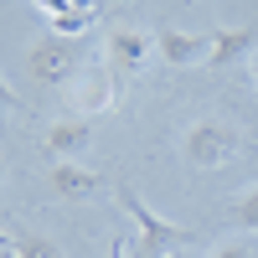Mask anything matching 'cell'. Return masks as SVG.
<instances>
[{
    "instance_id": "6da1fadb",
    "label": "cell",
    "mask_w": 258,
    "mask_h": 258,
    "mask_svg": "<svg viewBox=\"0 0 258 258\" xmlns=\"http://www.w3.org/2000/svg\"><path fill=\"white\" fill-rule=\"evenodd\" d=\"M114 197H119V207H124V217L140 227V258H176V253H186L191 243H197V232L191 227H176V222H165L160 212H150L129 186H114Z\"/></svg>"
},
{
    "instance_id": "7a4b0ae2",
    "label": "cell",
    "mask_w": 258,
    "mask_h": 258,
    "mask_svg": "<svg viewBox=\"0 0 258 258\" xmlns=\"http://www.w3.org/2000/svg\"><path fill=\"white\" fill-rule=\"evenodd\" d=\"M181 155H186L191 170H222L227 160H238V155H243V129H238V124H227V119H202V124H191V129H186Z\"/></svg>"
},
{
    "instance_id": "3957f363",
    "label": "cell",
    "mask_w": 258,
    "mask_h": 258,
    "mask_svg": "<svg viewBox=\"0 0 258 258\" xmlns=\"http://www.w3.org/2000/svg\"><path fill=\"white\" fill-rule=\"evenodd\" d=\"M31 78L41 83V88H57V83L78 78V47H73L68 36L47 31V36L31 47Z\"/></svg>"
},
{
    "instance_id": "277c9868",
    "label": "cell",
    "mask_w": 258,
    "mask_h": 258,
    "mask_svg": "<svg viewBox=\"0 0 258 258\" xmlns=\"http://www.w3.org/2000/svg\"><path fill=\"white\" fill-rule=\"evenodd\" d=\"M155 57V36H145V31H135V26H119L114 36H109V62L119 73H145V62Z\"/></svg>"
},
{
    "instance_id": "5b68a950",
    "label": "cell",
    "mask_w": 258,
    "mask_h": 258,
    "mask_svg": "<svg viewBox=\"0 0 258 258\" xmlns=\"http://www.w3.org/2000/svg\"><path fill=\"white\" fill-rule=\"evenodd\" d=\"M212 36H186V31H155V57L170 62V68H191V62H207Z\"/></svg>"
},
{
    "instance_id": "8992f818",
    "label": "cell",
    "mask_w": 258,
    "mask_h": 258,
    "mask_svg": "<svg viewBox=\"0 0 258 258\" xmlns=\"http://www.w3.org/2000/svg\"><path fill=\"white\" fill-rule=\"evenodd\" d=\"M52 191L62 202H83V197H98L103 191V176L88 165H78V160H57L52 165Z\"/></svg>"
},
{
    "instance_id": "52a82bcc",
    "label": "cell",
    "mask_w": 258,
    "mask_h": 258,
    "mask_svg": "<svg viewBox=\"0 0 258 258\" xmlns=\"http://www.w3.org/2000/svg\"><path fill=\"white\" fill-rule=\"evenodd\" d=\"M41 145H47L57 160H73V155H83V150L93 145V135H88V124H83V119H52L47 135H41Z\"/></svg>"
},
{
    "instance_id": "ba28073f",
    "label": "cell",
    "mask_w": 258,
    "mask_h": 258,
    "mask_svg": "<svg viewBox=\"0 0 258 258\" xmlns=\"http://www.w3.org/2000/svg\"><path fill=\"white\" fill-rule=\"evenodd\" d=\"M114 98H119V88H114V73H109V68L83 73V83H78V109H83V114L114 109Z\"/></svg>"
},
{
    "instance_id": "9c48e42d",
    "label": "cell",
    "mask_w": 258,
    "mask_h": 258,
    "mask_svg": "<svg viewBox=\"0 0 258 258\" xmlns=\"http://www.w3.org/2000/svg\"><path fill=\"white\" fill-rule=\"evenodd\" d=\"M253 47H258V31H253V26L217 31V36H212V52H207V62H217V68H222V62H238V57H248Z\"/></svg>"
},
{
    "instance_id": "30bf717a",
    "label": "cell",
    "mask_w": 258,
    "mask_h": 258,
    "mask_svg": "<svg viewBox=\"0 0 258 258\" xmlns=\"http://www.w3.org/2000/svg\"><path fill=\"white\" fill-rule=\"evenodd\" d=\"M222 217H227L232 227H243V232H258V186L238 191V197L227 202V212H222Z\"/></svg>"
},
{
    "instance_id": "8fae6325",
    "label": "cell",
    "mask_w": 258,
    "mask_h": 258,
    "mask_svg": "<svg viewBox=\"0 0 258 258\" xmlns=\"http://www.w3.org/2000/svg\"><path fill=\"white\" fill-rule=\"evenodd\" d=\"M16 258H62V248L41 232H26V238H16Z\"/></svg>"
},
{
    "instance_id": "7c38bea8",
    "label": "cell",
    "mask_w": 258,
    "mask_h": 258,
    "mask_svg": "<svg viewBox=\"0 0 258 258\" xmlns=\"http://www.w3.org/2000/svg\"><path fill=\"white\" fill-rule=\"evenodd\" d=\"M93 16H98V11H68V16H57V21H52V31L73 41V36H83V31L93 26Z\"/></svg>"
},
{
    "instance_id": "4fadbf2b",
    "label": "cell",
    "mask_w": 258,
    "mask_h": 258,
    "mask_svg": "<svg viewBox=\"0 0 258 258\" xmlns=\"http://www.w3.org/2000/svg\"><path fill=\"white\" fill-rule=\"evenodd\" d=\"M36 11L57 21V16H68V11H98V0H36Z\"/></svg>"
},
{
    "instance_id": "5bb4252c",
    "label": "cell",
    "mask_w": 258,
    "mask_h": 258,
    "mask_svg": "<svg viewBox=\"0 0 258 258\" xmlns=\"http://www.w3.org/2000/svg\"><path fill=\"white\" fill-rule=\"evenodd\" d=\"M207 258H258V243L243 238V243H222V248H212Z\"/></svg>"
},
{
    "instance_id": "9a60e30c",
    "label": "cell",
    "mask_w": 258,
    "mask_h": 258,
    "mask_svg": "<svg viewBox=\"0 0 258 258\" xmlns=\"http://www.w3.org/2000/svg\"><path fill=\"white\" fill-rule=\"evenodd\" d=\"M16 109H21V98L11 93V83L0 78V124H11V119H16Z\"/></svg>"
},
{
    "instance_id": "2e32d148",
    "label": "cell",
    "mask_w": 258,
    "mask_h": 258,
    "mask_svg": "<svg viewBox=\"0 0 258 258\" xmlns=\"http://www.w3.org/2000/svg\"><path fill=\"white\" fill-rule=\"evenodd\" d=\"M124 253H129V248H124V243H119V238H114V253H109V258H124Z\"/></svg>"
},
{
    "instance_id": "e0dca14e",
    "label": "cell",
    "mask_w": 258,
    "mask_h": 258,
    "mask_svg": "<svg viewBox=\"0 0 258 258\" xmlns=\"http://www.w3.org/2000/svg\"><path fill=\"white\" fill-rule=\"evenodd\" d=\"M253 88H258V57H253Z\"/></svg>"
}]
</instances>
